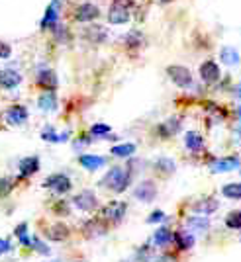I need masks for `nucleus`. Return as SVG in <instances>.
<instances>
[{"mask_svg": "<svg viewBox=\"0 0 241 262\" xmlns=\"http://www.w3.org/2000/svg\"><path fill=\"white\" fill-rule=\"evenodd\" d=\"M218 208H219V202L216 198H202V200H198L196 204L192 206V211H194V215L208 217L212 213H216Z\"/></svg>", "mask_w": 241, "mask_h": 262, "instance_id": "4468645a", "label": "nucleus"}, {"mask_svg": "<svg viewBox=\"0 0 241 262\" xmlns=\"http://www.w3.org/2000/svg\"><path fill=\"white\" fill-rule=\"evenodd\" d=\"M239 170H241V168H239Z\"/></svg>", "mask_w": 241, "mask_h": 262, "instance_id": "09e8293b", "label": "nucleus"}, {"mask_svg": "<svg viewBox=\"0 0 241 262\" xmlns=\"http://www.w3.org/2000/svg\"><path fill=\"white\" fill-rule=\"evenodd\" d=\"M153 260V247L145 245L137 251V262H151Z\"/></svg>", "mask_w": 241, "mask_h": 262, "instance_id": "c9c22d12", "label": "nucleus"}, {"mask_svg": "<svg viewBox=\"0 0 241 262\" xmlns=\"http://www.w3.org/2000/svg\"><path fill=\"white\" fill-rule=\"evenodd\" d=\"M167 75H169V78L178 88H190L194 84V78H192L190 69H187V67L183 65H169L167 67Z\"/></svg>", "mask_w": 241, "mask_h": 262, "instance_id": "7ed1b4c3", "label": "nucleus"}, {"mask_svg": "<svg viewBox=\"0 0 241 262\" xmlns=\"http://www.w3.org/2000/svg\"><path fill=\"white\" fill-rule=\"evenodd\" d=\"M198 73H200V78L206 82V84H216L222 77V69L216 61H204L200 69H198Z\"/></svg>", "mask_w": 241, "mask_h": 262, "instance_id": "9d476101", "label": "nucleus"}, {"mask_svg": "<svg viewBox=\"0 0 241 262\" xmlns=\"http://www.w3.org/2000/svg\"><path fill=\"white\" fill-rule=\"evenodd\" d=\"M32 247H33V249H35L37 252H39V254H44V256H47V254L51 252V249H49V247L45 245L44 241L37 239V237H33V239H32Z\"/></svg>", "mask_w": 241, "mask_h": 262, "instance_id": "e433bc0d", "label": "nucleus"}, {"mask_svg": "<svg viewBox=\"0 0 241 262\" xmlns=\"http://www.w3.org/2000/svg\"><path fill=\"white\" fill-rule=\"evenodd\" d=\"M233 96H235V100H237V102L241 104V82L235 88H233Z\"/></svg>", "mask_w": 241, "mask_h": 262, "instance_id": "37998d69", "label": "nucleus"}, {"mask_svg": "<svg viewBox=\"0 0 241 262\" xmlns=\"http://www.w3.org/2000/svg\"><path fill=\"white\" fill-rule=\"evenodd\" d=\"M88 143H90V137H81V139H77V141L73 143V147H75V151H78V149H83Z\"/></svg>", "mask_w": 241, "mask_h": 262, "instance_id": "a19ab883", "label": "nucleus"}, {"mask_svg": "<svg viewBox=\"0 0 241 262\" xmlns=\"http://www.w3.org/2000/svg\"><path fill=\"white\" fill-rule=\"evenodd\" d=\"M222 196L228 200H241V182H230L222 188Z\"/></svg>", "mask_w": 241, "mask_h": 262, "instance_id": "7c9ffc66", "label": "nucleus"}, {"mask_svg": "<svg viewBox=\"0 0 241 262\" xmlns=\"http://www.w3.org/2000/svg\"><path fill=\"white\" fill-rule=\"evenodd\" d=\"M126 209H128V206H126L124 202H110L102 213H104V217L110 219L112 223H118V221H122L124 215H126Z\"/></svg>", "mask_w": 241, "mask_h": 262, "instance_id": "dca6fc26", "label": "nucleus"}, {"mask_svg": "<svg viewBox=\"0 0 241 262\" xmlns=\"http://www.w3.org/2000/svg\"><path fill=\"white\" fill-rule=\"evenodd\" d=\"M155 170L157 172H161V174H173L176 170V164L173 159H169V157H159L157 161H155Z\"/></svg>", "mask_w": 241, "mask_h": 262, "instance_id": "bb28decb", "label": "nucleus"}, {"mask_svg": "<svg viewBox=\"0 0 241 262\" xmlns=\"http://www.w3.org/2000/svg\"><path fill=\"white\" fill-rule=\"evenodd\" d=\"M108 22L112 26H122L130 22V0H114L108 10Z\"/></svg>", "mask_w": 241, "mask_h": 262, "instance_id": "f03ea898", "label": "nucleus"}, {"mask_svg": "<svg viewBox=\"0 0 241 262\" xmlns=\"http://www.w3.org/2000/svg\"><path fill=\"white\" fill-rule=\"evenodd\" d=\"M124 37H126L124 43H126V47H130V49H137L143 43V33L139 32H130L128 35H124Z\"/></svg>", "mask_w": 241, "mask_h": 262, "instance_id": "2f4dec72", "label": "nucleus"}, {"mask_svg": "<svg viewBox=\"0 0 241 262\" xmlns=\"http://www.w3.org/2000/svg\"><path fill=\"white\" fill-rule=\"evenodd\" d=\"M4 118L10 125H22L28 121V108L22 104H12L10 108L4 112Z\"/></svg>", "mask_w": 241, "mask_h": 262, "instance_id": "ddd939ff", "label": "nucleus"}, {"mask_svg": "<svg viewBox=\"0 0 241 262\" xmlns=\"http://www.w3.org/2000/svg\"><path fill=\"white\" fill-rule=\"evenodd\" d=\"M8 190H10V180H0V196H6L8 194Z\"/></svg>", "mask_w": 241, "mask_h": 262, "instance_id": "ea45409f", "label": "nucleus"}, {"mask_svg": "<svg viewBox=\"0 0 241 262\" xmlns=\"http://www.w3.org/2000/svg\"><path fill=\"white\" fill-rule=\"evenodd\" d=\"M37 170H39V159L37 157H26L20 161V176H24V178L35 174Z\"/></svg>", "mask_w": 241, "mask_h": 262, "instance_id": "5701e85b", "label": "nucleus"}, {"mask_svg": "<svg viewBox=\"0 0 241 262\" xmlns=\"http://www.w3.org/2000/svg\"><path fill=\"white\" fill-rule=\"evenodd\" d=\"M130 180H132V172L128 168H124V166H112L108 172L104 174V178L100 180V186L110 188L116 194H122L130 186Z\"/></svg>", "mask_w": 241, "mask_h": 262, "instance_id": "f257e3e1", "label": "nucleus"}, {"mask_svg": "<svg viewBox=\"0 0 241 262\" xmlns=\"http://www.w3.org/2000/svg\"><path fill=\"white\" fill-rule=\"evenodd\" d=\"M57 106H59V102H57L55 92H44V94H39V98H37V108L42 110V112H55Z\"/></svg>", "mask_w": 241, "mask_h": 262, "instance_id": "b1692460", "label": "nucleus"}, {"mask_svg": "<svg viewBox=\"0 0 241 262\" xmlns=\"http://www.w3.org/2000/svg\"><path fill=\"white\" fill-rule=\"evenodd\" d=\"M100 16V10L96 4H92V2H85V4H81L75 12V20L81 24H90L94 22L96 18Z\"/></svg>", "mask_w": 241, "mask_h": 262, "instance_id": "f8f14e48", "label": "nucleus"}, {"mask_svg": "<svg viewBox=\"0 0 241 262\" xmlns=\"http://www.w3.org/2000/svg\"><path fill=\"white\" fill-rule=\"evenodd\" d=\"M157 2H161V4H167V2H171V0H157Z\"/></svg>", "mask_w": 241, "mask_h": 262, "instance_id": "49530a36", "label": "nucleus"}, {"mask_svg": "<svg viewBox=\"0 0 241 262\" xmlns=\"http://www.w3.org/2000/svg\"><path fill=\"white\" fill-rule=\"evenodd\" d=\"M73 204L81 211H87L88 213V211H94V209L98 208V198H96V194L92 190H83L81 194L73 198Z\"/></svg>", "mask_w": 241, "mask_h": 262, "instance_id": "1a4fd4ad", "label": "nucleus"}, {"mask_svg": "<svg viewBox=\"0 0 241 262\" xmlns=\"http://www.w3.org/2000/svg\"><path fill=\"white\" fill-rule=\"evenodd\" d=\"M35 82H37V86L44 88L45 92H55L57 75L53 73V69H49L47 65H39L35 71Z\"/></svg>", "mask_w": 241, "mask_h": 262, "instance_id": "39448f33", "label": "nucleus"}, {"mask_svg": "<svg viewBox=\"0 0 241 262\" xmlns=\"http://www.w3.org/2000/svg\"><path fill=\"white\" fill-rule=\"evenodd\" d=\"M88 133H90V139H116L108 123H94Z\"/></svg>", "mask_w": 241, "mask_h": 262, "instance_id": "393cba45", "label": "nucleus"}, {"mask_svg": "<svg viewBox=\"0 0 241 262\" xmlns=\"http://www.w3.org/2000/svg\"><path fill=\"white\" fill-rule=\"evenodd\" d=\"M210 229V219L202 215H190L187 219V231L188 233H206Z\"/></svg>", "mask_w": 241, "mask_h": 262, "instance_id": "aec40b11", "label": "nucleus"}, {"mask_svg": "<svg viewBox=\"0 0 241 262\" xmlns=\"http://www.w3.org/2000/svg\"><path fill=\"white\" fill-rule=\"evenodd\" d=\"M165 219H167V215H165L163 209H155V211H151V215L147 217V223H163Z\"/></svg>", "mask_w": 241, "mask_h": 262, "instance_id": "4c0bfd02", "label": "nucleus"}, {"mask_svg": "<svg viewBox=\"0 0 241 262\" xmlns=\"http://www.w3.org/2000/svg\"><path fill=\"white\" fill-rule=\"evenodd\" d=\"M10 55H12V47L6 41L0 39V59H8Z\"/></svg>", "mask_w": 241, "mask_h": 262, "instance_id": "58836bf2", "label": "nucleus"}, {"mask_svg": "<svg viewBox=\"0 0 241 262\" xmlns=\"http://www.w3.org/2000/svg\"><path fill=\"white\" fill-rule=\"evenodd\" d=\"M153 245L151 247H157V249H165V247H169L171 243H173V231L169 229V227H159V229H155L153 233Z\"/></svg>", "mask_w": 241, "mask_h": 262, "instance_id": "6ab92c4d", "label": "nucleus"}, {"mask_svg": "<svg viewBox=\"0 0 241 262\" xmlns=\"http://www.w3.org/2000/svg\"><path fill=\"white\" fill-rule=\"evenodd\" d=\"M235 137H237V139L241 141V123L237 125V127H235Z\"/></svg>", "mask_w": 241, "mask_h": 262, "instance_id": "c03bdc74", "label": "nucleus"}, {"mask_svg": "<svg viewBox=\"0 0 241 262\" xmlns=\"http://www.w3.org/2000/svg\"><path fill=\"white\" fill-rule=\"evenodd\" d=\"M135 145L133 143H120V145H114L112 149H110V153L114 155V157H118V159H130L132 155H135Z\"/></svg>", "mask_w": 241, "mask_h": 262, "instance_id": "a878e982", "label": "nucleus"}, {"mask_svg": "<svg viewBox=\"0 0 241 262\" xmlns=\"http://www.w3.org/2000/svg\"><path fill=\"white\" fill-rule=\"evenodd\" d=\"M78 163H81V166H83L85 170L94 172V170H100V168L106 166V159L100 157V155H81V157H78Z\"/></svg>", "mask_w": 241, "mask_h": 262, "instance_id": "f3484780", "label": "nucleus"}, {"mask_svg": "<svg viewBox=\"0 0 241 262\" xmlns=\"http://www.w3.org/2000/svg\"><path fill=\"white\" fill-rule=\"evenodd\" d=\"M180 127H183V121L178 118H169V120L159 125V135L161 137H173L180 131Z\"/></svg>", "mask_w": 241, "mask_h": 262, "instance_id": "412c9836", "label": "nucleus"}, {"mask_svg": "<svg viewBox=\"0 0 241 262\" xmlns=\"http://www.w3.org/2000/svg\"><path fill=\"white\" fill-rule=\"evenodd\" d=\"M16 237L20 239L24 247H32V239L28 237V225L26 223H20L18 227H16Z\"/></svg>", "mask_w": 241, "mask_h": 262, "instance_id": "72a5a7b5", "label": "nucleus"}, {"mask_svg": "<svg viewBox=\"0 0 241 262\" xmlns=\"http://www.w3.org/2000/svg\"><path fill=\"white\" fill-rule=\"evenodd\" d=\"M51 32H53L55 39H57L59 43H65L67 39H69V32H67V28H65V26H63L61 22L57 24V26H55V28L51 30Z\"/></svg>", "mask_w": 241, "mask_h": 262, "instance_id": "f704fd0d", "label": "nucleus"}, {"mask_svg": "<svg viewBox=\"0 0 241 262\" xmlns=\"http://www.w3.org/2000/svg\"><path fill=\"white\" fill-rule=\"evenodd\" d=\"M185 145L190 153H202L206 143H204V137L198 133V131H187L185 133Z\"/></svg>", "mask_w": 241, "mask_h": 262, "instance_id": "a211bd4d", "label": "nucleus"}, {"mask_svg": "<svg viewBox=\"0 0 241 262\" xmlns=\"http://www.w3.org/2000/svg\"><path fill=\"white\" fill-rule=\"evenodd\" d=\"M173 241H175L176 247H178L180 251H190V249L194 247V235H192V233H188L187 229L173 233Z\"/></svg>", "mask_w": 241, "mask_h": 262, "instance_id": "4be33fe9", "label": "nucleus"}, {"mask_svg": "<svg viewBox=\"0 0 241 262\" xmlns=\"http://www.w3.org/2000/svg\"><path fill=\"white\" fill-rule=\"evenodd\" d=\"M42 139L47 143H63L69 139V133H57L53 127H45L42 131Z\"/></svg>", "mask_w": 241, "mask_h": 262, "instance_id": "c85d7f7f", "label": "nucleus"}, {"mask_svg": "<svg viewBox=\"0 0 241 262\" xmlns=\"http://www.w3.org/2000/svg\"><path fill=\"white\" fill-rule=\"evenodd\" d=\"M133 198L139 200L143 204H149L157 198V184L153 180H142L139 184L133 188Z\"/></svg>", "mask_w": 241, "mask_h": 262, "instance_id": "0eeeda50", "label": "nucleus"}, {"mask_svg": "<svg viewBox=\"0 0 241 262\" xmlns=\"http://www.w3.org/2000/svg\"><path fill=\"white\" fill-rule=\"evenodd\" d=\"M8 251H10V241L0 239V256H2L4 252H8Z\"/></svg>", "mask_w": 241, "mask_h": 262, "instance_id": "79ce46f5", "label": "nucleus"}, {"mask_svg": "<svg viewBox=\"0 0 241 262\" xmlns=\"http://www.w3.org/2000/svg\"><path fill=\"white\" fill-rule=\"evenodd\" d=\"M226 225L230 229H241V211H230L226 215Z\"/></svg>", "mask_w": 241, "mask_h": 262, "instance_id": "473e14b6", "label": "nucleus"}, {"mask_svg": "<svg viewBox=\"0 0 241 262\" xmlns=\"http://www.w3.org/2000/svg\"><path fill=\"white\" fill-rule=\"evenodd\" d=\"M241 168V159L237 155H231V157H222L210 163V170L214 174H224V172H233V170H239Z\"/></svg>", "mask_w": 241, "mask_h": 262, "instance_id": "20e7f679", "label": "nucleus"}, {"mask_svg": "<svg viewBox=\"0 0 241 262\" xmlns=\"http://www.w3.org/2000/svg\"><path fill=\"white\" fill-rule=\"evenodd\" d=\"M22 75L16 69H2L0 71V88L4 90H16L22 84Z\"/></svg>", "mask_w": 241, "mask_h": 262, "instance_id": "9b49d317", "label": "nucleus"}, {"mask_svg": "<svg viewBox=\"0 0 241 262\" xmlns=\"http://www.w3.org/2000/svg\"><path fill=\"white\" fill-rule=\"evenodd\" d=\"M235 116L241 120V104H237V108H235Z\"/></svg>", "mask_w": 241, "mask_h": 262, "instance_id": "a18cd8bd", "label": "nucleus"}, {"mask_svg": "<svg viewBox=\"0 0 241 262\" xmlns=\"http://www.w3.org/2000/svg\"><path fill=\"white\" fill-rule=\"evenodd\" d=\"M47 237L51 241H65L69 237V227L63 223H57V225L47 229Z\"/></svg>", "mask_w": 241, "mask_h": 262, "instance_id": "c756f323", "label": "nucleus"}, {"mask_svg": "<svg viewBox=\"0 0 241 262\" xmlns=\"http://www.w3.org/2000/svg\"><path fill=\"white\" fill-rule=\"evenodd\" d=\"M61 20V0H51L49 6L45 8V14L39 22L42 30H53Z\"/></svg>", "mask_w": 241, "mask_h": 262, "instance_id": "423d86ee", "label": "nucleus"}, {"mask_svg": "<svg viewBox=\"0 0 241 262\" xmlns=\"http://www.w3.org/2000/svg\"><path fill=\"white\" fill-rule=\"evenodd\" d=\"M47 262H61V260H47Z\"/></svg>", "mask_w": 241, "mask_h": 262, "instance_id": "de8ad7c7", "label": "nucleus"}, {"mask_svg": "<svg viewBox=\"0 0 241 262\" xmlns=\"http://www.w3.org/2000/svg\"><path fill=\"white\" fill-rule=\"evenodd\" d=\"M87 35L90 41H96V43H102V41H106V37H108V32H106V28H102L98 24H94V26H90L87 30Z\"/></svg>", "mask_w": 241, "mask_h": 262, "instance_id": "cd10ccee", "label": "nucleus"}, {"mask_svg": "<svg viewBox=\"0 0 241 262\" xmlns=\"http://www.w3.org/2000/svg\"><path fill=\"white\" fill-rule=\"evenodd\" d=\"M45 188H49V190H53L55 194H59V196H63V194H67L69 190H71V178L67 174H63V172H57V174H51L47 180L44 182Z\"/></svg>", "mask_w": 241, "mask_h": 262, "instance_id": "6e6552de", "label": "nucleus"}, {"mask_svg": "<svg viewBox=\"0 0 241 262\" xmlns=\"http://www.w3.org/2000/svg\"><path fill=\"white\" fill-rule=\"evenodd\" d=\"M219 63L226 67H237L241 63L239 51H237L233 45H224V47L219 49Z\"/></svg>", "mask_w": 241, "mask_h": 262, "instance_id": "2eb2a0df", "label": "nucleus"}]
</instances>
